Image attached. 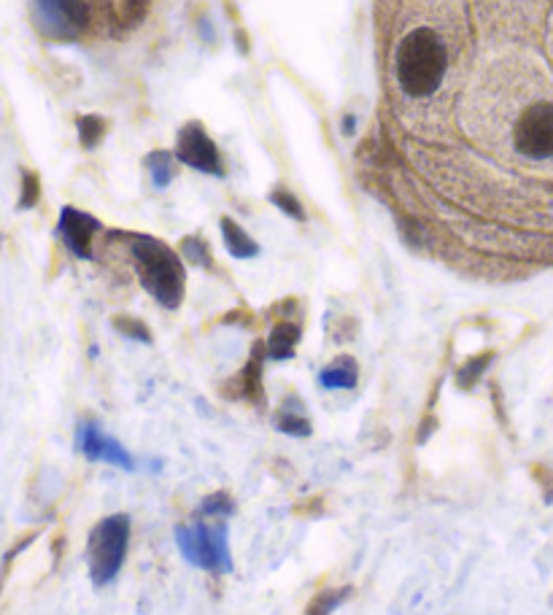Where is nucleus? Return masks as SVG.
Instances as JSON below:
<instances>
[{
  "instance_id": "nucleus-2",
  "label": "nucleus",
  "mask_w": 553,
  "mask_h": 615,
  "mask_svg": "<svg viewBox=\"0 0 553 615\" xmlns=\"http://www.w3.org/2000/svg\"><path fill=\"white\" fill-rule=\"evenodd\" d=\"M130 254H133L135 270L141 278L143 289L168 311H176L184 300L187 273L176 251L152 235H133L130 238Z\"/></svg>"
},
{
  "instance_id": "nucleus-26",
  "label": "nucleus",
  "mask_w": 553,
  "mask_h": 615,
  "mask_svg": "<svg viewBox=\"0 0 553 615\" xmlns=\"http://www.w3.org/2000/svg\"><path fill=\"white\" fill-rule=\"evenodd\" d=\"M548 52L553 57V14H551V25H548Z\"/></svg>"
},
{
  "instance_id": "nucleus-24",
  "label": "nucleus",
  "mask_w": 553,
  "mask_h": 615,
  "mask_svg": "<svg viewBox=\"0 0 553 615\" xmlns=\"http://www.w3.org/2000/svg\"><path fill=\"white\" fill-rule=\"evenodd\" d=\"M432 432H435V419H424V427H421L419 432V443H424L427 435H432Z\"/></svg>"
},
{
  "instance_id": "nucleus-12",
  "label": "nucleus",
  "mask_w": 553,
  "mask_h": 615,
  "mask_svg": "<svg viewBox=\"0 0 553 615\" xmlns=\"http://www.w3.org/2000/svg\"><path fill=\"white\" fill-rule=\"evenodd\" d=\"M262 359H265V348H262V343H257L254 351H251L249 365H246V370L241 373V381H238L241 394L249 397L251 402H262Z\"/></svg>"
},
{
  "instance_id": "nucleus-3",
  "label": "nucleus",
  "mask_w": 553,
  "mask_h": 615,
  "mask_svg": "<svg viewBox=\"0 0 553 615\" xmlns=\"http://www.w3.org/2000/svg\"><path fill=\"white\" fill-rule=\"evenodd\" d=\"M130 545V518L125 513L103 518L87 543V567L95 586H106L119 575Z\"/></svg>"
},
{
  "instance_id": "nucleus-4",
  "label": "nucleus",
  "mask_w": 553,
  "mask_h": 615,
  "mask_svg": "<svg viewBox=\"0 0 553 615\" xmlns=\"http://www.w3.org/2000/svg\"><path fill=\"white\" fill-rule=\"evenodd\" d=\"M38 25L54 41H76L90 25L84 0H36Z\"/></svg>"
},
{
  "instance_id": "nucleus-18",
  "label": "nucleus",
  "mask_w": 553,
  "mask_h": 615,
  "mask_svg": "<svg viewBox=\"0 0 553 615\" xmlns=\"http://www.w3.org/2000/svg\"><path fill=\"white\" fill-rule=\"evenodd\" d=\"M489 365H491V354H481V357L467 359V362L459 367V373H456V384L462 386V389H470V386H475L481 381V375L486 373V367Z\"/></svg>"
},
{
  "instance_id": "nucleus-14",
  "label": "nucleus",
  "mask_w": 553,
  "mask_h": 615,
  "mask_svg": "<svg viewBox=\"0 0 553 615\" xmlns=\"http://www.w3.org/2000/svg\"><path fill=\"white\" fill-rule=\"evenodd\" d=\"M211 532V545H214V559H216V572H232V556H230V540H227V526L216 524L208 526Z\"/></svg>"
},
{
  "instance_id": "nucleus-8",
  "label": "nucleus",
  "mask_w": 553,
  "mask_h": 615,
  "mask_svg": "<svg viewBox=\"0 0 553 615\" xmlns=\"http://www.w3.org/2000/svg\"><path fill=\"white\" fill-rule=\"evenodd\" d=\"M176 543L181 548V556L189 564H195L200 570L216 572L214 545H211V532L206 524L176 526Z\"/></svg>"
},
{
  "instance_id": "nucleus-6",
  "label": "nucleus",
  "mask_w": 553,
  "mask_h": 615,
  "mask_svg": "<svg viewBox=\"0 0 553 615\" xmlns=\"http://www.w3.org/2000/svg\"><path fill=\"white\" fill-rule=\"evenodd\" d=\"M76 443H79L81 454L87 456L90 462H106L116 464L122 470H133V456L127 454L122 443H116L114 437L103 435L95 421H84L81 424Z\"/></svg>"
},
{
  "instance_id": "nucleus-21",
  "label": "nucleus",
  "mask_w": 553,
  "mask_h": 615,
  "mask_svg": "<svg viewBox=\"0 0 553 615\" xmlns=\"http://www.w3.org/2000/svg\"><path fill=\"white\" fill-rule=\"evenodd\" d=\"M200 513L203 516H232L235 513V502H232L230 494H224V491H216V494H211V497H206V500L200 502Z\"/></svg>"
},
{
  "instance_id": "nucleus-19",
  "label": "nucleus",
  "mask_w": 553,
  "mask_h": 615,
  "mask_svg": "<svg viewBox=\"0 0 553 615\" xmlns=\"http://www.w3.org/2000/svg\"><path fill=\"white\" fill-rule=\"evenodd\" d=\"M348 594H351V589L322 591V594H316V599L308 605V613L305 615H330L332 610H338V607L346 602Z\"/></svg>"
},
{
  "instance_id": "nucleus-15",
  "label": "nucleus",
  "mask_w": 553,
  "mask_h": 615,
  "mask_svg": "<svg viewBox=\"0 0 553 615\" xmlns=\"http://www.w3.org/2000/svg\"><path fill=\"white\" fill-rule=\"evenodd\" d=\"M276 429L289 437H311V432H313L311 421L305 419V416H300V410H292V408H284L281 413H278Z\"/></svg>"
},
{
  "instance_id": "nucleus-22",
  "label": "nucleus",
  "mask_w": 553,
  "mask_h": 615,
  "mask_svg": "<svg viewBox=\"0 0 553 615\" xmlns=\"http://www.w3.org/2000/svg\"><path fill=\"white\" fill-rule=\"evenodd\" d=\"M114 327L116 332H122L125 338H133L138 340V343H152V332H149V327H146L143 321L133 319V316H116Z\"/></svg>"
},
{
  "instance_id": "nucleus-25",
  "label": "nucleus",
  "mask_w": 553,
  "mask_h": 615,
  "mask_svg": "<svg viewBox=\"0 0 553 615\" xmlns=\"http://www.w3.org/2000/svg\"><path fill=\"white\" fill-rule=\"evenodd\" d=\"M343 130H346V135H354V130H357V119L351 114L343 116Z\"/></svg>"
},
{
  "instance_id": "nucleus-5",
  "label": "nucleus",
  "mask_w": 553,
  "mask_h": 615,
  "mask_svg": "<svg viewBox=\"0 0 553 615\" xmlns=\"http://www.w3.org/2000/svg\"><path fill=\"white\" fill-rule=\"evenodd\" d=\"M176 154L189 168L208 173V176H224L219 149H216V143L208 138L206 130L197 122H189L187 127H181L179 141H176Z\"/></svg>"
},
{
  "instance_id": "nucleus-16",
  "label": "nucleus",
  "mask_w": 553,
  "mask_h": 615,
  "mask_svg": "<svg viewBox=\"0 0 553 615\" xmlns=\"http://www.w3.org/2000/svg\"><path fill=\"white\" fill-rule=\"evenodd\" d=\"M76 127H79V141L84 149H95V146L103 141V135H106V122L95 114L79 116Z\"/></svg>"
},
{
  "instance_id": "nucleus-1",
  "label": "nucleus",
  "mask_w": 553,
  "mask_h": 615,
  "mask_svg": "<svg viewBox=\"0 0 553 615\" xmlns=\"http://www.w3.org/2000/svg\"><path fill=\"white\" fill-rule=\"evenodd\" d=\"M448 68H451V46L435 27H413L394 46V81L408 98H432L446 84Z\"/></svg>"
},
{
  "instance_id": "nucleus-9",
  "label": "nucleus",
  "mask_w": 553,
  "mask_h": 615,
  "mask_svg": "<svg viewBox=\"0 0 553 615\" xmlns=\"http://www.w3.org/2000/svg\"><path fill=\"white\" fill-rule=\"evenodd\" d=\"M297 343H300V327H297V324H292V321H281V324H276V327H273V332H270L268 346H265V348H268L270 359H278V362H284V359L295 357Z\"/></svg>"
},
{
  "instance_id": "nucleus-10",
  "label": "nucleus",
  "mask_w": 553,
  "mask_h": 615,
  "mask_svg": "<svg viewBox=\"0 0 553 615\" xmlns=\"http://www.w3.org/2000/svg\"><path fill=\"white\" fill-rule=\"evenodd\" d=\"M359 381V367L351 357H338L330 367H324L319 384L324 389H354Z\"/></svg>"
},
{
  "instance_id": "nucleus-13",
  "label": "nucleus",
  "mask_w": 553,
  "mask_h": 615,
  "mask_svg": "<svg viewBox=\"0 0 553 615\" xmlns=\"http://www.w3.org/2000/svg\"><path fill=\"white\" fill-rule=\"evenodd\" d=\"M146 168H149V176H152L154 187L165 189L176 176V160L170 152H152L146 157Z\"/></svg>"
},
{
  "instance_id": "nucleus-11",
  "label": "nucleus",
  "mask_w": 553,
  "mask_h": 615,
  "mask_svg": "<svg viewBox=\"0 0 553 615\" xmlns=\"http://www.w3.org/2000/svg\"><path fill=\"white\" fill-rule=\"evenodd\" d=\"M222 238H224V246H227V251H230L232 257L251 259L259 254V246L251 241L249 232L243 230L238 222L227 219V216L222 219Z\"/></svg>"
},
{
  "instance_id": "nucleus-20",
  "label": "nucleus",
  "mask_w": 553,
  "mask_h": 615,
  "mask_svg": "<svg viewBox=\"0 0 553 615\" xmlns=\"http://www.w3.org/2000/svg\"><path fill=\"white\" fill-rule=\"evenodd\" d=\"M270 203L276 205V208H281L289 219H297V222H303L305 219V211L303 205H300V200H297L292 192H286L284 187H278L270 192Z\"/></svg>"
},
{
  "instance_id": "nucleus-23",
  "label": "nucleus",
  "mask_w": 553,
  "mask_h": 615,
  "mask_svg": "<svg viewBox=\"0 0 553 615\" xmlns=\"http://www.w3.org/2000/svg\"><path fill=\"white\" fill-rule=\"evenodd\" d=\"M38 197H41V181H38L36 173H30V170H22V192H19V208H22V211L33 208V205L38 203Z\"/></svg>"
},
{
  "instance_id": "nucleus-17",
  "label": "nucleus",
  "mask_w": 553,
  "mask_h": 615,
  "mask_svg": "<svg viewBox=\"0 0 553 615\" xmlns=\"http://www.w3.org/2000/svg\"><path fill=\"white\" fill-rule=\"evenodd\" d=\"M181 254H184V257H187L195 268H203V270L214 268V259H211V251H208V243L203 241V238H197V235L181 241Z\"/></svg>"
},
{
  "instance_id": "nucleus-7",
  "label": "nucleus",
  "mask_w": 553,
  "mask_h": 615,
  "mask_svg": "<svg viewBox=\"0 0 553 615\" xmlns=\"http://www.w3.org/2000/svg\"><path fill=\"white\" fill-rule=\"evenodd\" d=\"M57 230H60V238H63V243L68 246L73 257L92 259V238L100 232V222L95 216L65 205L63 211H60Z\"/></svg>"
}]
</instances>
